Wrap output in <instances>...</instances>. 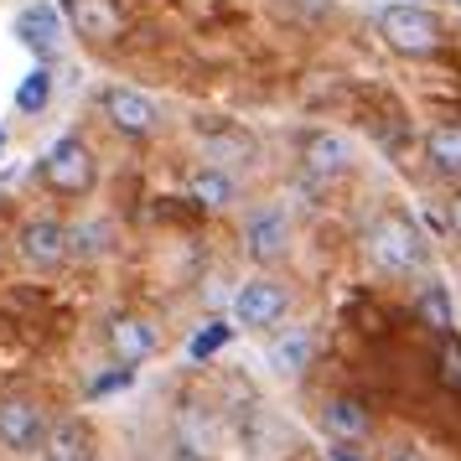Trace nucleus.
I'll return each instance as SVG.
<instances>
[{
  "mask_svg": "<svg viewBox=\"0 0 461 461\" xmlns=\"http://www.w3.org/2000/svg\"><path fill=\"white\" fill-rule=\"evenodd\" d=\"M11 32H16V42H22L37 63H52V58L63 52V37H68L63 5H52V0H32V5L16 11Z\"/></svg>",
  "mask_w": 461,
  "mask_h": 461,
  "instance_id": "6",
  "label": "nucleus"
},
{
  "mask_svg": "<svg viewBox=\"0 0 461 461\" xmlns=\"http://www.w3.org/2000/svg\"><path fill=\"white\" fill-rule=\"evenodd\" d=\"M291 312V291L275 275H254L233 291V327L239 332H275Z\"/></svg>",
  "mask_w": 461,
  "mask_h": 461,
  "instance_id": "4",
  "label": "nucleus"
},
{
  "mask_svg": "<svg viewBox=\"0 0 461 461\" xmlns=\"http://www.w3.org/2000/svg\"><path fill=\"white\" fill-rule=\"evenodd\" d=\"M233 332H239L233 321H208V327H203V332H197V337L187 342L192 363H203V357H212L218 348H229V342H233Z\"/></svg>",
  "mask_w": 461,
  "mask_h": 461,
  "instance_id": "21",
  "label": "nucleus"
},
{
  "mask_svg": "<svg viewBox=\"0 0 461 461\" xmlns=\"http://www.w3.org/2000/svg\"><path fill=\"white\" fill-rule=\"evenodd\" d=\"M109 353H114V363H125V368H140V363H150V357L161 353V327H156V316H140V312H120L114 321H109Z\"/></svg>",
  "mask_w": 461,
  "mask_h": 461,
  "instance_id": "9",
  "label": "nucleus"
},
{
  "mask_svg": "<svg viewBox=\"0 0 461 461\" xmlns=\"http://www.w3.org/2000/svg\"><path fill=\"white\" fill-rule=\"evenodd\" d=\"M99 440H94V425L78 415L63 420H47V436H42V461H94Z\"/></svg>",
  "mask_w": 461,
  "mask_h": 461,
  "instance_id": "13",
  "label": "nucleus"
},
{
  "mask_svg": "<svg viewBox=\"0 0 461 461\" xmlns=\"http://www.w3.org/2000/svg\"><path fill=\"white\" fill-rule=\"evenodd\" d=\"M37 171H42V187L52 192V197H68V203L88 197L94 182H99V161H94V150H88L84 135H63V140H52L47 156L37 161Z\"/></svg>",
  "mask_w": 461,
  "mask_h": 461,
  "instance_id": "3",
  "label": "nucleus"
},
{
  "mask_svg": "<svg viewBox=\"0 0 461 461\" xmlns=\"http://www.w3.org/2000/svg\"><path fill=\"white\" fill-rule=\"evenodd\" d=\"M42 436H47V410L37 399H26V394L0 399V451L37 456L42 451Z\"/></svg>",
  "mask_w": 461,
  "mask_h": 461,
  "instance_id": "8",
  "label": "nucleus"
},
{
  "mask_svg": "<svg viewBox=\"0 0 461 461\" xmlns=\"http://www.w3.org/2000/svg\"><path fill=\"white\" fill-rule=\"evenodd\" d=\"M374 37L399 58H436L446 47V22H440L430 5H415V0H384L374 11Z\"/></svg>",
  "mask_w": 461,
  "mask_h": 461,
  "instance_id": "1",
  "label": "nucleus"
},
{
  "mask_svg": "<svg viewBox=\"0 0 461 461\" xmlns=\"http://www.w3.org/2000/svg\"><path fill=\"white\" fill-rule=\"evenodd\" d=\"M451 229H456V239H461V192L451 197Z\"/></svg>",
  "mask_w": 461,
  "mask_h": 461,
  "instance_id": "26",
  "label": "nucleus"
},
{
  "mask_svg": "<svg viewBox=\"0 0 461 461\" xmlns=\"http://www.w3.org/2000/svg\"><path fill=\"white\" fill-rule=\"evenodd\" d=\"M192 197H197L203 208H229L233 197H239V182H233L223 167H197V176H192Z\"/></svg>",
  "mask_w": 461,
  "mask_h": 461,
  "instance_id": "17",
  "label": "nucleus"
},
{
  "mask_svg": "<svg viewBox=\"0 0 461 461\" xmlns=\"http://www.w3.org/2000/svg\"><path fill=\"white\" fill-rule=\"evenodd\" d=\"M99 109H104V120L114 135H125V140H150L156 130H161V104L140 94V88L130 84H109L99 94Z\"/></svg>",
  "mask_w": 461,
  "mask_h": 461,
  "instance_id": "5",
  "label": "nucleus"
},
{
  "mask_svg": "<svg viewBox=\"0 0 461 461\" xmlns=\"http://www.w3.org/2000/svg\"><path fill=\"white\" fill-rule=\"evenodd\" d=\"M327 461H363V456H357L353 440H332V446H327Z\"/></svg>",
  "mask_w": 461,
  "mask_h": 461,
  "instance_id": "24",
  "label": "nucleus"
},
{
  "mask_svg": "<svg viewBox=\"0 0 461 461\" xmlns=\"http://www.w3.org/2000/svg\"><path fill=\"white\" fill-rule=\"evenodd\" d=\"M291 244H295V233H291V218H285V208H259L244 223V249H249V259L254 265H280L285 254H291Z\"/></svg>",
  "mask_w": 461,
  "mask_h": 461,
  "instance_id": "11",
  "label": "nucleus"
},
{
  "mask_svg": "<svg viewBox=\"0 0 461 461\" xmlns=\"http://www.w3.org/2000/svg\"><path fill=\"white\" fill-rule=\"evenodd\" d=\"M63 22L84 37L88 47H109L125 37V11L114 0H63Z\"/></svg>",
  "mask_w": 461,
  "mask_h": 461,
  "instance_id": "10",
  "label": "nucleus"
},
{
  "mask_svg": "<svg viewBox=\"0 0 461 461\" xmlns=\"http://www.w3.org/2000/svg\"><path fill=\"white\" fill-rule=\"evenodd\" d=\"M363 249H368V259H374L378 275H389V280H404V275H420L425 270V233L415 229V218L399 208H384L368 223V233H363Z\"/></svg>",
  "mask_w": 461,
  "mask_h": 461,
  "instance_id": "2",
  "label": "nucleus"
},
{
  "mask_svg": "<svg viewBox=\"0 0 461 461\" xmlns=\"http://www.w3.org/2000/svg\"><path fill=\"white\" fill-rule=\"evenodd\" d=\"M321 430L332 440H353V446H363V440L374 436V415H368V404L353 394H337L321 404Z\"/></svg>",
  "mask_w": 461,
  "mask_h": 461,
  "instance_id": "14",
  "label": "nucleus"
},
{
  "mask_svg": "<svg viewBox=\"0 0 461 461\" xmlns=\"http://www.w3.org/2000/svg\"><path fill=\"white\" fill-rule=\"evenodd\" d=\"M301 167L316 182H337V176L353 171V140L337 135V130H316V135H306V146H301Z\"/></svg>",
  "mask_w": 461,
  "mask_h": 461,
  "instance_id": "12",
  "label": "nucleus"
},
{
  "mask_svg": "<svg viewBox=\"0 0 461 461\" xmlns=\"http://www.w3.org/2000/svg\"><path fill=\"white\" fill-rule=\"evenodd\" d=\"M415 5H425V0H415Z\"/></svg>",
  "mask_w": 461,
  "mask_h": 461,
  "instance_id": "29",
  "label": "nucleus"
},
{
  "mask_svg": "<svg viewBox=\"0 0 461 461\" xmlns=\"http://www.w3.org/2000/svg\"><path fill=\"white\" fill-rule=\"evenodd\" d=\"M415 312H420V321L430 327V332H456V312H451V291L440 285V280H430L425 291H420V301H415Z\"/></svg>",
  "mask_w": 461,
  "mask_h": 461,
  "instance_id": "18",
  "label": "nucleus"
},
{
  "mask_svg": "<svg viewBox=\"0 0 461 461\" xmlns=\"http://www.w3.org/2000/svg\"><path fill=\"white\" fill-rule=\"evenodd\" d=\"M16 254H22L26 270H37V275L63 270L68 259H73V249H68V223L63 218H26L22 233H16Z\"/></svg>",
  "mask_w": 461,
  "mask_h": 461,
  "instance_id": "7",
  "label": "nucleus"
},
{
  "mask_svg": "<svg viewBox=\"0 0 461 461\" xmlns=\"http://www.w3.org/2000/svg\"><path fill=\"white\" fill-rule=\"evenodd\" d=\"M52 104V63H37L16 84V114H42Z\"/></svg>",
  "mask_w": 461,
  "mask_h": 461,
  "instance_id": "19",
  "label": "nucleus"
},
{
  "mask_svg": "<svg viewBox=\"0 0 461 461\" xmlns=\"http://www.w3.org/2000/svg\"><path fill=\"white\" fill-rule=\"evenodd\" d=\"M0 156H5V130H0Z\"/></svg>",
  "mask_w": 461,
  "mask_h": 461,
  "instance_id": "28",
  "label": "nucleus"
},
{
  "mask_svg": "<svg viewBox=\"0 0 461 461\" xmlns=\"http://www.w3.org/2000/svg\"><path fill=\"white\" fill-rule=\"evenodd\" d=\"M130 378H135V368H125V363H120L114 374H104V378H94V384H88V399H104V394H114V389H125Z\"/></svg>",
  "mask_w": 461,
  "mask_h": 461,
  "instance_id": "23",
  "label": "nucleus"
},
{
  "mask_svg": "<svg viewBox=\"0 0 461 461\" xmlns=\"http://www.w3.org/2000/svg\"><path fill=\"white\" fill-rule=\"evenodd\" d=\"M451 5H461V0H451Z\"/></svg>",
  "mask_w": 461,
  "mask_h": 461,
  "instance_id": "30",
  "label": "nucleus"
},
{
  "mask_svg": "<svg viewBox=\"0 0 461 461\" xmlns=\"http://www.w3.org/2000/svg\"><path fill=\"white\" fill-rule=\"evenodd\" d=\"M425 161H430L436 176L461 182V125L456 120H446V125H436L430 135H425Z\"/></svg>",
  "mask_w": 461,
  "mask_h": 461,
  "instance_id": "16",
  "label": "nucleus"
},
{
  "mask_svg": "<svg viewBox=\"0 0 461 461\" xmlns=\"http://www.w3.org/2000/svg\"><path fill=\"white\" fill-rule=\"evenodd\" d=\"M436 368H440V384L461 394V337L456 332H440V353H436Z\"/></svg>",
  "mask_w": 461,
  "mask_h": 461,
  "instance_id": "22",
  "label": "nucleus"
},
{
  "mask_svg": "<svg viewBox=\"0 0 461 461\" xmlns=\"http://www.w3.org/2000/svg\"><path fill=\"white\" fill-rule=\"evenodd\" d=\"M265 357H270V374L291 384V378H301L306 374V363H312V332H306V327H285V332H275Z\"/></svg>",
  "mask_w": 461,
  "mask_h": 461,
  "instance_id": "15",
  "label": "nucleus"
},
{
  "mask_svg": "<svg viewBox=\"0 0 461 461\" xmlns=\"http://www.w3.org/2000/svg\"><path fill=\"white\" fill-rule=\"evenodd\" d=\"M171 461H197V456H192L187 446H182V451H176V456H171Z\"/></svg>",
  "mask_w": 461,
  "mask_h": 461,
  "instance_id": "27",
  "label": "nucleus"
},
{
  "mask_svg": "<svg viewBox=\"0 0 461 461\" xmlns=\"http://www.w3.org/2000/svg\"><path fill=\"white\" fill-rule=\"evenodd\" d=\"M109 223H68V249H73V259H99V254H109Z\"/></svg>",
  "mask_w": 461,
  "mask_h": 461,
  "instance_id": "20",
  "label": "nucleus"
},
{
  "mask_svg": "<svg viewBox=\"0 0 461 461\" xmlns=\"http://www.w3.org/2000/svg\"><path fill=\"white\" fill-rule=\"evenodd\" d=\"M389 461H430V456H425L420 446H404V451H394V456H389Z\"/></svg>",
  "mask_w": 461,
  "mask_h": 461,
  "instance_id": "25",
  "label": "nucleus"
}]
</instances>
